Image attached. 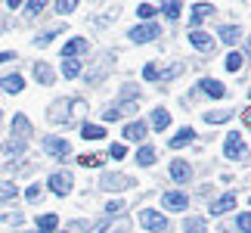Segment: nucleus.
<instances>
[{
    "instance_id": "f257e3e1",
    "label": "nucleus",
    "mask_w": 251,
    "mask_h": 233,
    "mask_svg": "<svg viewBox=\"0 0 251 233\" xmlns=\"http://www.w3.org/2000/svg\"><path fill=\"white\" fill-rule=\"evenodd\" d=\"M28 137H31V121H28L22 112H16V118H13V137H9V143H6V155H9V159H19V155L25 152Z\"/></svg>"
},
{
    "instance_id": "f03ea898",
    "label": "nucleus",
    "mask_w": 251,
    "mask_h": 233,
    "mask_svg": "<svg viewBox=\"0 0 251 233\" xmlns=\"http://www.w3.org/2000/svg\"><path fill=\"white\" fill-rule=\"evenodd\" d=\"M140 224L146 230H152V233H165L168 230V218L161 215V211H155V208H143L140 211Z\"/></svg>"
},
{
    "instance_id": "7ed1b4c3",
    "label": "nucleus",
    "mask_w": 251,
    "mask_h": 233,
    "mask_svg": "<svg viewBox=\"0 0 251 233\" xmlns=\"http://www.w3.org/2000/svg\"><path fill=\"white\" fill-rule=\"evenodd\" d=\"M47 187H50L56 196H69V193H72V174H69V171H56V174H50Z\"/></svg>"
},
{
    "instance_id": "20e7f679",
    "label": "nucleus",
    "mask_w": 251,
    "mask_h": 233,
    "mask_svg": "<svg viewBox=\"0 0 251 233\" xmlns=\"http://www.w3.org/2000/svg\"><path fill=\"white\" fill-rule=\"evenodd\" d=\"M161 202H165V211H186L189 208V196H186V193H180V190L165 193Z\"/></svg>"
},
{
    "instance_id": "39448f33",
    "label": "nucleus",
    "mask_w": 251,
    "mask_h": 233,
    "mask_svg": "<svg viewBox=\"0 0 251 233\" xmlns=\"http://www.w3.org/2000/svg\"><path fill=\"white\" fill-rule=\"evenodd\" d=\"M100 187H102V190H109V193H118V190H127V187H133V180L127 177V174H102Z\"/></svg>"
},
{
    "instance_id": "423d86ee",
    "label": "nucleus",
    "mask_w": 251,
    "mask_h": 233,
    "mask_svg": "<svg viewBox=\"0 0 251 233\" xmlns=\"http://www.w3.org/2000/svg\"><path fill=\"white\" fill-rule=\"evenodd\" d=\"M161 34V28L155 22H146V25H137L130 31V41H137V44H149V41H155V37Z\"/></svg>"
},
{
    "instance_id": "0eeeda50",
    "label": "nucleus",
    "mask_w": 251,
    "mask_h": 233,
    "mask_svg": "<svg viewBox=\"0 0 251 233\" xmlns=\"http://www.w3.org/2000/svg\"><path fill=\"white\" fill-rule=\"evenodd\" d=\"M224 152L229 155V159H245L248 149H245V143L239 134H226V140H224Z\"/></svg>"
},
{
    "instance_id": "6e6552de",
    "label": "nucleus",
    "mask_w": 251,
    "mask_h": 233,
    "mask_svg": "<svg viewBox=\"0 0 251 233\" xmlns=\"http://www.w3.org/2000/svg\"><path fill=\"white\" fill-rule=\"evenodd\" d=\"M189 44L196 47V50H201V53L214 50V37H211L208 31H199V28H192V31H189Z\"/></svg>"
},
{
    "instance_id": "1a4fd4ad",
    "label": "nucleus",
    "mask_w": 251,
    "mask_h": 233,
    "mask_svg": "<svg viewBox=\"0 0 251 233\" xmlns=\"http://www.w3.org/2000/svg\"><path fill=\"white\" fill-rule=\"evenodd\" d=\"M44 149L50 152V155H56V159H65V155L72 152V146L62 137H44Z\"/></svg>"
},
{
    "instance_id": "9d476101",
    "label": "nucleus",
    "mask_w": 251,
    "mask_h": 233,
    "mask_svg": "<svg viewBox=\"0 0 251 233\" xmlns=\"http://www.w3.org/2000/svg\"><path fill=\"white\" fill-rule=\"evenodd\" d=\"M171 177L177 180V183H186L192 177V168H189V162H183V159H174L171 162Z\"/></svg>"
},
{
    "instance_id": "9b49d317",
    "label": "nucleus",
    "mask_w": 251,
    "mask_h": 233,
    "mask_svg": "<svg viewBox=\"0 0 251 233\" xmlns=\"http://www.w3.org/2000/svg\"><path fill=\"white\" fill-rule=\"evenodd\" d=\"M211 16H214V6H211V3H196V6H192L189 22H192V28H199V25L205 22V19H211Z\"/></svg>"
},
{
    "instance_id": "f8f14e48",
    "label": "nucleus",
    "mask_w": 251,
    "mask_h": 233,
    "mask_svg": "<svg viewBox=\"0 0 251 233\" xmlns=\"http://www.w3.org/2000/svg\"><path fill=\"white\" fill-rule=\"evenodd\" d=\"M146 121H130V124H124V140H143V137H146Z\"/></svg>"
},
{
    "instance_id": "ddd939ff",
    "label": "nucleus",
    "mask_w": 251,
    "mask_h": 233,
    "mask_svg": "<svg viewBox=\"0 0 251 233\" xmlns=\"http://www.w3.org/2000/svg\"><path fill=\"white\" fill-rule=\"evenodd\" d=\"M236 208V193H226V196H220L211 202V215H224V211Z\"/></svg>"
},
{
    "instance_id": "4468645a",
    "label": "nucleus",
    "mask_w": 251,
    "mask_h": 233,
    "mask_svg": "<svg viewBox=\"0 0 251 233\" xmlns=\"http://www.w3.org/2000/svg\"><path fill=\"white\" fill-rule=\"evenodd\" d=\"M84 50H87V41H84V37H72V41L62 47V59H75V56L84 53Z\"/></svg>"
},
{
    "instance_id": "2eb2a0df",
    "label": "nucleus",
    "mask_w": 251,
    "mask_h": 233,
    "mask_svg": "<svg viewBox=\"0 0 251 233\" xmlns=\"http://www.w3.org/2000/svg\"><path fill=\"white\" fill-rule=\"evenodd\" d=\"M201 90H205L208 96H214V100H224L226 96V87L220 81H214V78H205V81H201Z\"/></svg>"
},
{
    "instance_id": "dca6fc26",
    "label": "nucleus",
    "mask_w": 251,
    "mask_h": 233,
    "mask_svg": "<svg viewBox=\"0 0 251 233\" xmlns=\"http://www.w3.org/2000/svg\"><path fill=\"white\" fill-rule=\"evenodd\" d=\"M0 87L6 93H19L25 87V81H22V75H6V78H0Z\"/></svg>"
},
{
    "instance_id": "f3484780",
    "label": "nucleus",
    "mask_w": 251,
    "mask_h": 233,
    "mask_svg": "<svg viewBox=\"0 0 251 233\" xmlns=\"http://www.w3.org/2000/svg\"><path fill=\"white\" fill-rule=\"evenodd\" d=\"M217 34H220V41L229 44V47H236V44H239V37H242L236 25H220V31H217Z\"/></svg>"
},
{
    "instance_id": "a211bd4d",
    "label": "nucleus",
    "mask_w": 251,
    "mask_h": 233,
    "mask_svg": "<svg viewBox=\"0 0 251 233\" xmlns=\"http://www.w3.org/2000/svg\"><path fill=\"white\" fill-rule=\"evenodd\" d=\"M224 65H226V72H233V75H236V72H242V69H245V53H236V50H233V53L226 56V62H224Z\"/></svg>"
},
{
    "instance_id": "6ab92c4d",
    "label": "nucleus",
    "mask_w": 251,
    "mask_h": 233,
    "mask_svg": "<svg viewBox=\"0 0 251 233\" xmlns=\"http://www.w3.org/2000/svg\"><path fill=\"white\" fill-rule=\"evenodd\" d=\"M34 78H37V81H41V84H47V87H50L53 84V69H50V65H47V62H37L34 65Z\"/></svg>"
},
{
    "instance_id": "aec40b11",
    "label": "nucleus",
    "mask_w": 251,
    "mask_h": 233,
    "mask_svg": "<svg viewBox=\"0 0 251 233\" xmlns=\"http://www.w3.org/2000/svg\"><path fill=\"white\" fill-rule=\"evenodd\" d=\"M192 137H196V131H192V128H180V131H177V137H171V146H174V149H180V146H186Z\"/></svg>"
},
{
    "instance_id": "412c9836",
    "label": "nucleus",
    "mask_w": 251,
    "mask_h": 233,
    "mask_svg": "<svg viewBox=\"0 0 251 233\" xmlns=\"http://www.w3.org/2000/svg\"><path fill=\"white\" fill-rule=\"evenodd\" d=\"M56 227H59V218H56V215H41V218H37V230H41V233H53Z\"/></svg>"
},
{
    "instance_id": "4be33fe9",
    "label": "nucleus",
    "mask_w": 251,
    "mask_h": 233,
    "mask_svg": "<svg viewBox=\"0 0 251 233\" xmlns=\"http://www.w3.org/2000/svg\"><path fill=\"white\" fill-rule=\"evenodd\" d=\"M81 137H84V140H102L105 131L100 128V124H90V121H87L84 128H81Z\"/></svg>"
},
{
    "instance_id": "5701e85b",
    "label": "nucleus",
    "mask_w": 251,
    "mask_h": 233,
    "mask_svg": "<svg viewBox=\"0 0 251 233\" xmlns=\"http://www.w3.org/2000/svg\"><path fill=\"white\" fill-rule=\"evenodd\" d=\"M168 124H171V115L165 109H155V112H152V128H155V131H165Z\"/></svg>"
},
{
    "instance_id": "b1692460",
    "label": "nucleus",
    "mask_w": 251,
    "mask_h": 233,
    "mask_svg": "<svg viewBox=\"0 0 251 233\" xmlns=\"http://www.w3.org/2000/svg\"><path fill=\"white\" fill-rule=\"evenodd\" d=\"M233 118V112L229 109H220V112H205V121L208 124H224V121H229Z\"/></svg>"
},
{
    "instance_id": "393cba45",
    "label": "nucleus",
    "mask_w": 251,
    "mask_h": 233,
    "mask_svg": "<svg viewBox=\"0 0 251 233\" xmlns=\"http://www.w3.org/2000/svg\"><path fill=\"white\" fill-rule=\"evenodd\" d=\"M93 233H127V221H109V224H102V227H96Z\"/></svg>"
},
{
    "instance_id": "a878e982",
    "label": "nucleus",
    "mask_w": 251,
    "mask_h": 233,
    "mask_svg": "<svg viewBox=\"0 0 251 233\" xmlns=\"http://www.w3.org/2000/svg\"><path fill=\"white\" fill-rule=\"evenodd\" d=\"M137 162L149 168V165L155 162V149H152V146H140V149H137Z\"/></svg>"
},
{
    "instance_id": "bb28decb",
    "label": "nucleus",
    "mask_w": 251,
    "mask_h": 233,
    "mask_svg": "<svg viewBox=\"0 0 251 233\" xmlns=\"http://www.w3.org/2000/svg\"><path fill=\"white\" fill-rule=\"evenodd\" d=\"M62 75H65V78H78V75H81V62H78V59H65V62H62Z\"/></svg>"
},
{
    "instance_id": "cd10ccee",
    "label": "nucleus",
    "mask_w": 251,
    "mask_h": 233,
    "mask_svg": "<svg viewBox=\"0 0 251 233\" xmlns=\"http://www.w3.org/2000/svg\"><path fill=\"white\" fill-rule=\"evenodd\" d=\"M186 233H208L205 218H189V221H186Z\"/></svg>"
},
{
    "instance_id": "c85d7f7f",
    "label": "nucleus",
    "mask_w": 251,
    "mask_h": 233,
    "mask_svg": "<svg viewBox=\"0 0 251 233\" xmlns=\"http://www.w3.org/2000/svg\"><path fill=\"white\" fill-rule=\"evenodd\" d=\"M161 13L168 19H177L180 16V0H165V3H161Z\"/></svg>"
},
{
    "instance_id": "c756f323",
    "label": "nucleus",
    "mask_w": 251,
    "mask_h": 233,
    "mask_svg": "<svg viewBox=\"0 0 251 233\" xmlns=\"http://www.w3.org/2000/svg\"><path fill=\"white\" fill-rule=\"evenodd\" d=\"M13 196H16V183L0 180V199H13Z\"/></svg>"
},
{
    "instance_id": "7c9ffc66",
    "label": "nucleus",
    "mask_w": 251,
    "mask_h": 233,
    "mask_svg": "<svg viewBox=\"0 0 251 233\" xmlns=\"http://www.w3.org/2000/svg\"><path fill=\"white\" fill-rule=\"evenodd\" d=\"M183 72V62H174L171 69H165V72H158V78H165V81H171V78H177Z\"/></svg>"
},
{
    "instance_id": "2f4dec72",
    "label": "nucleus",
    "mask_w": 251,
    "mask_h": 233,
    "mask_svg": "<svg viewBox=\"0 0 251 233\" xmlns=\"http://www.w3.org/2000/svg\"><path fill=\"white\" fill-rule=\"evenodd\" d=\"M239 233H251V211H242V215H239Z\"/></svg>"
},
{
    "instance_id": "473e14b6",
    "label": "nucleus",
    "mask_w": 251,
    "mask_h": 233,
    "mask_svg": "<svg viewBox=\"0 0 251 233\" xmlns=\"http://www.w3.org/2000/svg\"><path fill=\"white\" fill-rule=\"evenodd\" d=\"M78 162L84 165V168H100V165H102V159H100V155H81Z\"/></svg>"
},
{
    "instance_id": "72a5a7b5",
    "label": "nucleus",
    "mask_w": 251,
    "mask_h": 233,
    "mask_svg": "<svg viewBox=\"0 0 251 233\" xmlns=\"http://www.w3.org/2000/svg\"><path fill=\"white\" fill-rule=\"evenodd\" d=\"M158 72H161L158 65H152V62H149L146 69H143V78H146V81H158Z\"/></svg>"
},
{
    "instance_id": "f704fd0d",
    "label": "nucleus",
    "mask_w": 251,
    "mask_h": 233,
    "mask_svg": "<svg viewBox=\"0 0 251 233\" xmlns=\"http://www.w3.org/2000/svg\"><path fill=\"white\" fill-rule=\"evenodd\" d=\"M109 155H112V159H124V155H127V146H124V143H112Z\"/></svg>"
},
{
    "instance_id": "c9c22d12",
    "label": "nucleus",
    "mask_w": 251,
    "mask_h": 233,
    "mask_svg": "<svg viewBox=\"0 0 251 233\" xmlns=\"http://www.w3.org/2000/svg\"><path fill=\"white\" fill-rule=\"evenodd\" d=\"M75 6H78V0H56V9H59V13H72Z\"/></svg>"
},
{
    "instance_id": "e433bc0d",
    "label": "nucleus",
    "mask_w": 251,
    "mask_h": 233,
    "mask_svg": "<svg viewBox=\"0 0 251 233\" xmlns=\"http://www.w3.org/2000/svg\"><path fill=\"white\" fill-rule=\"evenodd\" d=\"M137 16H140V19H152V16H155V6H149V3H140Z\"/></svg>"
},
{
    "instance_id": "4c0bfd02",
    "label": "nucleus",
    "mask_w": 251,
    "mask_h": 233,
    "mask_svg": "<svg viewBox=\"0 0 251 233\" xmlns=\"http://www.w3.org/2000/svg\"><path fill=\"white\" fill-rule=\"evenodd\" d=\"M44 6H47V0H28V13H31V16H34V13H41Z\"/></svg>"
},
{
    "instance_id": "58836bf2",
    "label": "nucleus",
    "mask_w": 251,
    "mask_h": 233,
    "mask_svg": "<svg viewBox=\"0 0 251 233\" xmlns=\"http://www.w3.org/2000/svg\"><path fill=\"white\" fill-rule=\"evenodd\" d=\"M25 199L28 202H37V199H41V187H28L25 190Z\"/></svg>"
},
{
    "instance_id": "ea45409f",
    "label": "nucleus",
    "mask_w": 251,
    "mask_h": 233,
    "mask_svg": "<svg viewBox=\"0 0 251 233\" xmlns=\"http://www.w3.org/2000/svg\"><path fill=\"white\" fill-rule=\"evenodd\" d=\"M105 211H109V215H115V211H124V202H121V199H112L109 205H105Z\"/></svg>"
},
{
    "instance_id": "a19ab883",
    "label": "nucleus",
    "mask_w": 251,
    "mask_h": 233,
    "mask_svg": "<svg viewBox=\"0 0 251 233\" xmlns=\"http://www.w3.org/2000/svg\"><path fill=\"white\" fill-rule=\"evenodd\" d=\"M102 118H105V121H118L121 115H118V109H105V112H102Z\"/></svg>"
},
{
    "instance_id": "79ce46f5",
    "label": "nucleus",
    "mask_w": 251,
    "mask_h": 233,
    "mask_svg": "<svg viewBox=\"0 0 251 233\" xmlns=\"http://www.w3.org/2000/svg\"><path fill=\"white\" fill-rule=\"evenodd\" d=\"M3 221H6V224H19V221H22V215H19V211H16V215H3Z\"/></svg>"
},
{
    "instance_id": "37998d69",
    "label": "nucleus",
    "mask_w": 251,
    "mask_h": 233,
    "mask_svg": "<svg viewBox=\"0 0 251 233\" xmlns=\"http://www.w3.org/2000/svg\"><path fill=\"white\" fill-rule=\"evenodd\" d=\"M242 121H245V124H248V128H251V106H248V109L242 112Z\"/></svg>"
},
{
    "instance_id": "c03bdc74",
    "label": "nucleus",
    "mask_w": 251,
    "mask_h": 233,
    "mask_svg": "<svg viewBox=\"0 0 251 233\" xmlns=\"http://www.w3.org/2000/svg\"><path fill=\"white\" fill-rule=\"evenodd\" d=\"M6 3H9V9H19V6L25 3V0H6Z\"/></svg>"
},
{
    "instance_id": "a18cd8bd",
    "label": "nucleus",
    "mask_w": 251,
    "mask_h": 233,
    "mask_svg": "<svg viewBox=\"0 0 251 233\" xmlns=\"http://www.w3.org/2000/svg\"><path fill=\"white\" fill-rule=\"evenodd\" d=\"M3 62H13V53H0V65Z\"/></svg>"
}]
</instances>
